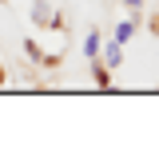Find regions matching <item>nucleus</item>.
I'll use <instances>...</instances> for the list:
<instances>
[{
	"instance_id": "obj_5",
	"label": "nucleus",
	"mask_w": 159,
	"mask_h": 155,
	"mask_svg": "<svg viewBox=\"0 0 159 155\" xmlns=\"http://www.w3.org/2000/svg\"><path fill=\"white\" fill-rule=\"evenodd\" d=\"M123 4H127V8H135V12L143 8V0H123Z\"/></svg>"
},
{
	"instance_id": "obj_1",
	"label": "nucleus",
	"mask_w": 159,
	"mask_h": 155,
	"mask_svg": "<svg viewBox=\"0 0 159 155\" xmlns=\"http://www.w3.org/2000/svg\"><path fill=\"white\" fill-rule=\"evenodd\" d=\"M32 20H36L40 28L52 24V4H48V0H36V4H32Z\"/></svg>"
},
{
	"instance_id": "obj_3",
	"label": "nucleus",
	"mask_w": 159,
	"mask_h": 155,
	"mask_svg": "<svg viewBox=\"0 0 159 155\" xmlns=\"http://www.w3.org/2000/svg\"><path fill=\"white\" fill-rule=\"evenodd\" d=\"M131 36H135V24H131V20H127V24H119V28H116V44H127Z\"/></svg>"
},
{
	"instance_id": "obj_4",
	"label": "nucleus",
	"mask_w": 159,
	"mask_h": 155,
	"mask_svg": "<svg viewBox=\"0 0 159 155\" xmlns=\"http://www.w3.org/2000/svg\"><path fill=\"white\" fill-rule=\"evenodd\" d=\"M84 52H88V56H96V52H99V36H96V32L84 40Z\"/></svg>"
},
{
	"instance_id": "obj_2",
	"label": "nucleus",
	"mask_w": 159,
	"mask_h": 155,
	"mask_svg": "<svg viewBox=\"0 0 159 155\" xmlns=\"http://www.w3.org/2000/svg\"><path fill=\"white\" fill-rule=\"evenodd\" d=\"M103 64H107V68H119V64H123V52H119V44H107V48H103Z\"/></svg>"
}]
</instances>
